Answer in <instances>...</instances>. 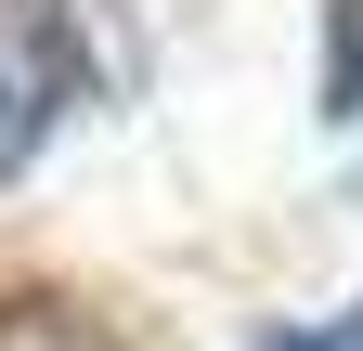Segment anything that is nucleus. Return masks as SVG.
Here are the masks:
<instances>
[{"mask_svg":"<svg viewBox=\"0 0 363 351\" xmlns=\"http://www.w3.org/2000/svg\"><path fill=\"white\" fill-rule=\"evenodd\" d=\"M104 92V0H0V183Z\"/></svg>","mask_w":363,"mask_h":351,"instance_id":"1","label":"nucleus"},{"mask_svg":"<svg viewBox=\"0 0 363 351\" xmlns=\"http://www.w3.org/2000/svg\"><path fill=\"white\" fill-rule=\"evenodd\" d=\"M0 351H117V338H104V313H78V299L26 286V299H0Z\"/></svg>","mask_w":363,"mask_h":351,"instance_id":"2","label":"nucleus"},{"mask_svg":"<svg viewBox=\"0 0 363 351\" xmlns=\"http://www.w3.org/2000/svg\"><path fill=\"white\" fill-rule=\"evenodd\" d=\"M325 117H363V0L325 14Z\"/></svg>","mask_w":363,"mask_h":351,"instance_id":"3","label":"nucleus"},{"mask_svg":"<svg viewBox=\"0 0 363 351\" xmlns=\"http://www.w3.org/2000/svg\"><path fill=\"white\" fill-rule=\"evenodd\" d=\"M247 351H363V299H337L325 325H272V338H247Z\"/></svg>","mask_w":363,"mask_h":351,"instance_id":"4","label":"nucleus"}]
</instances>
